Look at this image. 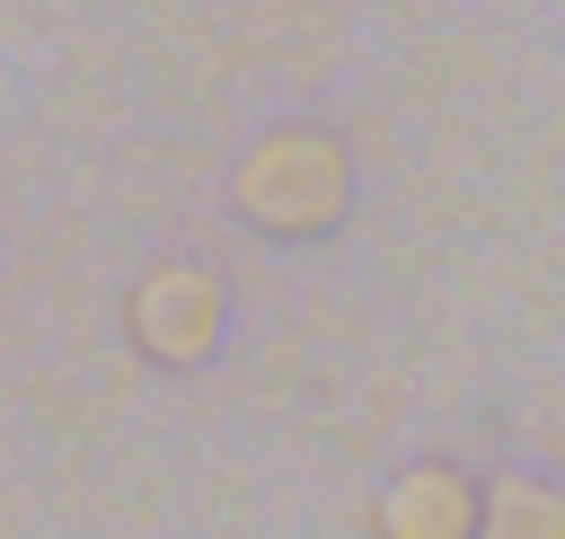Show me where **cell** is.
Instances as JSON below:
<instances>
[{"label": "cell", "instance_id": "6da1fadb", "mask_svg": "<svg viewBox=\"0 0 565 539\" xmlns=\"http://www.w3.org/2000/svg\"><path fill=\"white\" fill-rule=\"evenodd\" d=\"M353 194H362V168H353V141L335 124H265L238 159H230V212L256 230V239H282V247H309V239H335L353 221Z\"/></svg>", "mask_w": 565, "mask_h": 539}, {"label": "cell", "instance_id": "7a4b0ae2", "mask_svg": "<svg viewBox=\"0 0 565 539\" xmlns=\"http://www.w3.org/2000/svg\"><path fill=\"white\" fill-rule=\"evenodd\" d=\"M115 327L150 371H203L221 353V336H230V283L212 265H194V256H150L124 283Z\"/></svg>", "mask_w": 565, "mask_h": 539}, {"label": "cell", "instance_id": "3957f363", "mask_svg": "<svg viewBox=\"0 0 565 539\" xmlns=\"http://www.w3.org/2000/svg\"><path fill=\"white\" fill-rule=\"evenodd\" d=\"M477 521H486V486L459 459H406L371 495V539H477Z\"/></svg>", "mask_w": 565, "mask_h": 539}, {"label": "cell", "instance_id": "277c9868", "mask_svg": "<svg viewBox=\"0 0 565 539\" xmlns=\"http://www.w3.org/2000/svg\"><path fill=\"white\" fill-rule=\"evenodd\" d=\"M477 539H565V486L539 468H503L486 486V521Z\"/></svg>", "mask_w": 565, "mask_h": 539}]
</instances>
